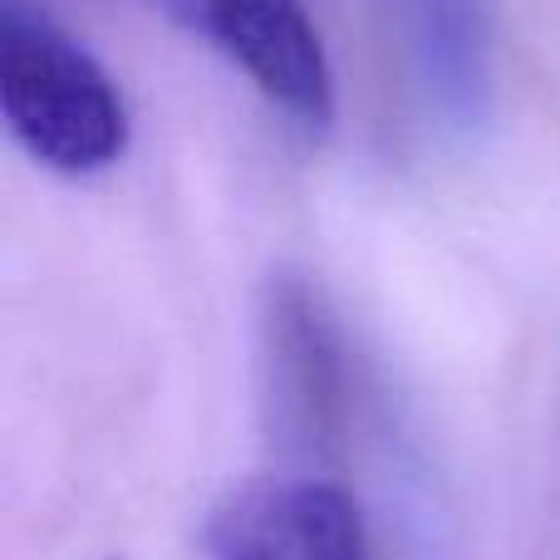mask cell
<instances>
[{"instance_id": "6da1fadb", "label": "cell", "mask_w": 560, "mask_h": 560, "mask_svg": "<svg viewBox=\"0 0 560 560\" xmlns=\"http://www.w3.org/2000/svg\"><path fill=\"white\" fill-rule=\"evenodd\" d=\"M0 118L10 138L59 177H94L124 163V89L49 15L5 0L0 10Z\"/></svg>"}, {"instance_id": "7a4b0ae2", "label": "cell", "mask_w": 560, "mask_h": 560, "mask_svg": "<svg viewBox=\"0 0 560 560\" xmlns=\"http://www.w3.org/2000/svg\"><path fill=\"white\" fill-rule=\"evenodd\" d=\"M173 25L242 69L285 118L325 128L335 118V69L305 0H148Z\"/></svg>"}, {"instance_id": "3957f363", "label": "cell", "mask_w": 560, "mask_h": 560, "mask_svg": "<svg viewBox=\"0 0 560 560\" xmlns=\"http://www.w3.org/2000/svg\"><path fill=\"white\" fill-rule=\"evenodd\" d=\"M207 560H374L364 512L329 482H266L207 522Z\"/></svg>"}, {"instance_id": "277c9868", "label": "cell", "mask_w": 560, "mask_h": 560, "mask_svg": "<svg viewBox=\"0 0 560 560\" xmlns=\"http://www.w3.org/2000/svg\"><path fill=\"white\" fill-rule=\"evenodd\" d=\"M413 65L447 128H477L492 108V25L482 0H404Z\"/></svg>"}]
</instances>
